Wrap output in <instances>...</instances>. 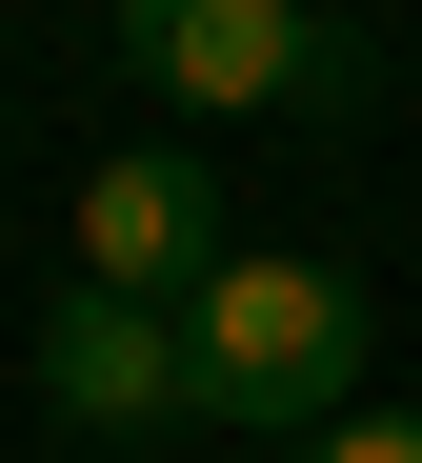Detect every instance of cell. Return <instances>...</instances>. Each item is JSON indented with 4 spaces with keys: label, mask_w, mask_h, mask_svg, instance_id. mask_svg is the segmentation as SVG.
I'll list each match as a JSON object with an SVG mask.
<instances>
[{
    "label": "cell",
    "mask_w": 422,
    "mask_h": 463,
    "mask_svg": "<svg viewBox=\"0 0 422 463\" xmlns=\"http://www.w3.org/2000/svg\"><path fill=\"white\" fill-rule=\"evenodd\" d=\"M182 363H202V423L322 443V423L362 403V282H342V262H282V242H241V262L182 302Z\"/></svg>",
    "instance_id": "1"
},
{
    "label": "cell",
    "mask_w": 422,
    "mask_h": 463,
    "mask_svg": "<svg viewBox=\"0 0 422 463\" xmlns=\"http://www.w3.org/2000/svg\"><path fill=\"white\" fill-rule=\"evenodd\" d=\"M80 282H101V302H161V323H182V302L241 262V222H221V182L182 162V141H121V162H80Z\"/></svg>",
    "instance_id": "3"
},
{
    "label": "cell",
    "mask_w": 422,
    "mask_h": 463,
    "mask_svg": "<svg viewBox=\"0 0 422 463\" xmlns=\"http://www.w3.org/2000/svg\"><path fill=\"white\" fill-rule=\"evenodd\" d=\"M121 61L182 121H262V101L282 121H342L362 101V41L322 21V0H121Z\"/></svg>",
    "instance_id": "2"
},
{
    "label": "cell",
    "mask_w": 422,
    "mask_h": 463,
    "mask_svg": "<svg viewBox=\"0 0 422 463\" xmlns=\"http://www.w3.org/2000/svg\"><path fill=\"white\" fill-rule=\"evenodd\" d=\"M302 463H422V403H342V423H322Z\"/></svg>",
    "instance_id": "5"
},
{
    "label": "cell",
    "mask_w": 422,
    "mask_h": 463,
    "mask_svg": "<svg viewBox=\"0 0 422 463\" xmlns=\"http://www.w3.org/2000/svg\"><path fill=\"white\" fill-rule=\"evenodd\" d=\"M41 403H61L80 443H141V423H202V363H182V323H161V302L61 282V302H41Z\"/></svg>",
    "instance_id": "4"
}]
</instances>
